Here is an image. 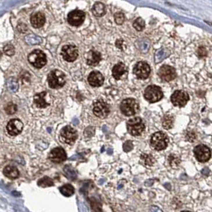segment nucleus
I'll list each match as a JSON object with an SVG mask.
<instances>
[{"label": "nucleus", "mask_w": 212, "mask_h": 212, "mask_svg": "<svg viewBox=\"0 0 212 212\" xmlns=\"http://www.w3.org/2000/svg\"><path fill=\"white\" fill-rule=\"evenodd\" d=\"M168 138L164 132H157L152 136L151 138V145L156 151H162L168 147Z\"/></svg>", "instance_id": "obj_1"}, {"label": "nucleus", "mask_w": 212, "mask_h": 212, "mask_svg": "<svg viewBox=\"0 0 212 212\" xmlns=\"http://www.w3.org/2000/svg\"><path fill=\"white\" fill-rule=\"evenodd\" d=\"M48 83L52 89H60L66 84V77L60 70H53L48 75Z\"/></svg>", "instance_id": "obj_2"}, {"label": "nucleus", "mask_w": 212, "mask_h": 212, "mask_svg": "<svg viewBox=\"0 0 212 212\" xmlns=\"http://www.w3.org/2000/svg\"><path fill=\"white\" fill-rule=\"evenodd\" d=\"M144 98L150 103H155L163 98V92L161 88L157 85H149L144 91Z\"/></svg>", "instance_id": "obj_3"}, {"label": "nucleus", "mask_w": 212, "mask_h": 212, "mask_svg": "<svg viewBox=\"0 0 212 212\" xmlns=\"http://www.w3.org/2000/svg\"><path fill=\"white\" fill-rule=\"evenodd\" d=\"M128 132L132 136H140L145 129V125L141 117H135L127 123Z\"/></svg>", "instance_id": "obj_4"}, {"label": "nucleus", "mask_w": 212, "mask_h": 212, "mask_svg": "<svg viewBox=\"0 0 212 212\" xmlns=\"http://www.w3.org/2000/svg\"><path fill=\"white\" fill-rule=\"evenodd\" d=\"M121 110L124 115L133 116L139 110V104L133 98H127L121 104Z\"/></svg>", "instance_id": "obj_5"}, {"label": "nucleus", "mask_w": 212, "mask_h": 212, "mask_svg": "<svg viewBox=\"0 0 212 212\" xmlns=\"http://www.w3.org/2000/svg\"><path fill=\"white\" fill-rule=\"evenodd\" d=\"M28 60L29 62L30 63L32 66L37 69L42 68L46 64L47 62L46 54L42 50H35L30 53Z\"/></svg>", "instance_id": "obj_6"}, {"label": "nucleus", "mask_w": 212, "mask_h": 212, "mask_svg": "<svg viewBox=\"0 0 212 212\" xmlns=\"http://www.w3.org/2000/svg\"><path fill=\"white\" fill-rule=\"evenodd\" d=\"M194 154L197 160L201 163L208 161L211 156V152L209 148L203 144H200L195 147L194 149Z\"/></svg>", "instance_id": "obj_7"}, {"label": "nucleus", "mask_w": 212, "mask_h": 212, "mask_svg": "<svg viewBox=\"0 0 212 212\" xmlns=\"http://www.w3.org/2000/svg\"><path fill=\"white\" fill-rule=\"evenodd\" d=\"M78 138V133L71 126H66L61 132V140L67 144H73Z\"/></svg>", "instance_id": "obj_8"}, {"label": "nucleus", "mask_w": 212, "mask_h": 212, "mask_svg": "<svg viewBox=\"0 0 212 212\" xmlns=\"http://www.w3.org/2000/svg\"><path fill=\"white\" fill-rule=\"evenodd\" d=\"M133 73L139 79H146L148 78L151 73L150 66L145 62H140L135 66L133 69Z\"/></svg>", "instance_id": "obj_9"}, {"label": "nucleus", "mask_w": 212, "mask_h": 212, "mask_svg": "<svg viewBox=\"0 0 212 212\" xmlns=\"http://www.w3.org/2000/svg\"><path fill=\"white\" fill-rule=\"evenodd\" d=\"M94 113L99 118H105L109 114L110 109L106 102L102 100H97L94 105Z\"/></svg>", "instance_id": "obj_10"}, {"label": "nucleus", "mask_w": 212, "mask_h": 212, "mask_svg": "<svg viewBox=\"0 0 212 212\" xmlns=\"http://www.w3.org/2000/svg\"><path fill=\"white\" fill-rule=\"evenodd\" d=\"M171 100L175 106L184 107L187 105V101L189 100V96L184 91L176 90L172 95Z\"/></svg>", "instance_id": "obj_11"}, {"label": "nucleus", "mask_w": 212, "mask_h": 212, "mask_svg": "<svg viewBox=\"0 0 212 212\" xmlns=\"http://www.w3.org/2000/svg\"><path fill=\"white\" fill-rule=\"evenodd\" d=\"M62 55L66 62H72L78 58V50L73 45H66L63 46L62 50Z\"/></svg>", "instance_id": "obj_12"}, {"label": "nucleus", "mask_w": 212, "mask_h": 212, "mask_svg": "<svg viewBox=\"0 0 212 212\" xmlns=\"http://www.w3.org/2000/svg\"><path fill=\"white\" fill-rule=\"evenodd\" d=\"M158 74L163 81L168 82V81H171L175 79L176 77V72L173 67L165 65V66H163L159 69Z\"/></svg>", "instance_id": "obj_13"}, {"label": "nucleus", "mask_w": 212, "mask_h": 212, "mask_svg": "<svg viewBox=\"0 0 212 212\" xmlns=\"http://www.w3.org/2000/svg\"><path fill=\"white\" fill-rule=\"evenodd\" d=\"M85 19V15L81 10H73L69 13L68 15V22L71 26H78L81 25Z\"/></svg>", "instance_id": "obj_14"}, {"label": "nucleus", "mask_w": 212, "mask_h": 212, "mask_svg": "<svg viewBox=\"0 0 212 212\" xmlns=\"http://www.w3.org/2000/svg\"><path fill=\"white\" fill-rule=\"evenodd\" d=\"M23 128V124L21 121H19L18 119H13L10 120L7 126H6V130L7 132L9 133L10 136H17L19 133H21Z\"/></svg>", "instance_id": "obj_15"}, {"label": "nucleus", "mask_w": 212, "mask_h": 212, "mask_svg": "<svg viewBox=\"0 0 212 212\" xmlns=\"http://www.w3.org/2000/svg\"><path fill=\"white\" fill-rule=\"evenodd\" d=\"M49 158L52 162L60 164L66 160L67 156L66 152L62 148H55L50 152Z\"/></svg>", "instance_id": "obj_16"}, {"label": "nucleus", "mask_w": 212, "mask_h": 212, "mask_svg": "<svg viewBox=\"0 0 212 212\" xmlns=\"http://www.w3.org/2000/svg\"><path fill=\"white\" fill-rule=\"evenodd\" d=\"M50 97L46 92H42L40 94L35 95L34 98V101L37 108H46L50 105Z\"/></svg>", "instance_id": "obj_17"}, {"label": "nucleus", "mask_w": 212, "mask_h": 212, "mask_svg": "<svg viewBox=\"0 0 212 212\" xmlns=\"http://www.w3.org/2000/svg\"><path fill=\"white\" fill-rule=\"evenodd\" d=\"M104 77L100 73L97 71H93L90 73L88 78V81L93 87H99L104 83Z\"/></svg>", "instance_id": "obj_18"}, {"label": "nucleus", "mask_w": 212, "mask_h": 212, "mask_svg": "<svg viewBox=\"0 0 212 212\" xmlns=\"http://www.w3.org/2000/svg\"><path fill=\"white\" fill-rule=\"evenodd\" d=\"M101 60V55L99 52L91 50L89 52L87 56V64L89 66H95L100 62Z\"/></svg>", "instance_id": "obj_19"}, {"label": "nucleus", "mask_w": 212, "mask_h": 212, "mask_svg": "<svg viewBox=\"0 0 212 212\" xmlns=\"http://www.w3.org/2000/svg\"><path fill=\"white\" fill-rule=\"evenodd\" d=\"M45 21H46L45 16L42 13H35L31 16V19H30L32 26L35 28H40V27H42L44 25Z\"/></svg>", "instance_id": "obj_20"}, {"label": "nucleus", "mask_w": 212, "mask_h": 212, "mask_svg": "<svg viewBox=\"0 0 212 212\" xmlns=\"http://www.w3.org/2000/svg\"><path fill=\"white\" fill-rule=\"evenodd\" d=\"M126 70L127 69L125 64H123L122 62L117 63L112 69V76L116 80H120L123 77V75L126 73Z\"/></svg>", "instance_id": "obj_21"}, {"label": "nucleus", "mask_w": 212, "mask_h": 212, "mask_svg": "<svg viewBox=\"0 0 212 212\" xmlns=\"http://www.w3.org/2000/svg\"><path fill=\"white\" fill-rule=\"evenodd\" d=\"M3 173L4 175H6V177H8L9 179H16V178L19 177V172L18 171V169L16 168L14 166H6V168L3 170Z\"/></svg>", "instance_id": "obj_22"}, {"label": "nucleus", "mask_w": 212, "mask_h": 212, "mask_svg": "<svg viewBox=\"0 0 212 212\" xmlns=\"http://www.w3.org/2000/svg\"><path fill=\"white\" fill-rule=\"evenodd\" d=\"M93 13L97 17H101L105 14V6L101 3H95L93 7Z\"/></svg>", "instance_id": "obj_23"}, {"label": "nucleus", "mask_w": 212, "mask_h": 212, "mask_svg": "<svg viewBox=\"0 0 212 212\" xmlns=\"http://www.w3.org/2000/svg\"><path fill=\"white\" fill-rule=\"evenodd\" d=\"M174 124V118L170 114H166L164 116L162 120V125L165 129H170L173 127Z\"/></svg>", "instance_id": "obj_24"}, {"label": "nucleus", "mask_w": 212, "mask_h": 212, "mask_svg": "<svg viewBox=\"0 0 212 212\" xmlns=\"http://www.w3.org/2000/svg\"><path fill=\"white\" fill-rule=\"evenodd\" d=\"M141 163L145 166L153 165L156 161L154 157L151 154H145V153H143L141 155Z\"/></svg>", "instance_id": "obj_25"}, {"label": "nucleus", "mask_w": 212, "mask_h": 212, "mask_svg": "<svg viewBox=\"0 0 212 212\" xmlns=\"http://www.w3.org/2000/svg\"><path fill=\"white\" fill-rule=\"evenodd\" d=\"M60 192L64 196L69 197L73 195L74 193V187L71 184H65L62 187H60Z\"/></svg>", "instance_id": "obj_26"}, {"label": "nucleus", "mask_w": 212, "mask_h": 212, "mask_svg": "<svg viewBox=\"0 0 212 212\" xmlns=\"http://www.w3.org/2000/svg\"><path fill=\"white\" fill-rule=\"evenodd\" d=\"M168 160L169 164H170V166L172 167V168L175 169L179 167V164L181 162L180 158L178 156H176V155H174V154H171L169 156Z\"/></svg>", "instance_id": "obj_27"}, {"label": "nucleus", "mask_w": 212, "mask_h": 212, "mask_svg": "<svg viewBox=\"0 0 212 212\" xmlns=\"http://www.w3.org/2000/svg\"><path fill=\"white\" fill-rule=\"evenodd\" d=\"M37 185L41 187H50V186H53V183L50 178L44 177L42 179H39V181L37 182Z\"/></svg>", "instance_id": "obj_28"}, {"label": "nucleus", "mask_w": 212, "mask_h": 212, "mask_svg": "<svg viewBox=\"0 0 212 212\" xmlns=\"http://www.w3.org/2000/svg\"><path fill=\"white\" fill-rule=\"evenodd\" d=\"M144 26H145V23H144V21L141 18H139L137 19L133 23V26L134 28L138 30V31H141L142 30L143 28H144Z\"/></svg>", "instance_id": "obj_29"}, {"label": "nucleus", "mask_w": 212, "mask_h": 212, "mask_svg": "<svg viewBox=\"0 0 212 212\" xmlns=\"http://www.w3.org/2000/svg\"><path fill=\"white\" fill-rule=\"evenodd\" d=\"M3 51H4V53H6V55L12 56L15 53V47L13 46L12 45H10V44H7L3 48Z\"/></svg>", "instance_id": "obj_30"}, {"label": "nucleus", "mask_w": 212, "mask_h": 212, "mask_svg": "<svg viewBox=\"0 0 212 212\" xmlns=\"http://www.w3.org/2000/svg\"><path fill=\"white\" fill-rule=\"evenodd\" d=\"M17 111V106L15 104L10 103L6 107V112L8 114H14Z\"/></svg>", "instance_id": "obj_31"}, {"label": "nucleus", "mask_w": 212, "mask_h": 212, "mask_svg": "<svg viewBox=\"0 0 212 212\" xmlns=\"http://www.w3.org/2000/svg\"><path fill=\"white\" fill-rule=\"evenodd\" d=\"M114 19H115V22L119 25H121L125 21V15L122 13H116L114 15Z\"/></svg>", "instance_id": "obj_32"}, {"label": "nucleus", "mask_w": 212, "mask_h": 212, "mask_svg": "<svg viewBox=\"0 0 212 212\" xmlns=\"http://www.w3.org/2000/svg\"><path fill=\"white\" fill-rule=\"evenodd\" d=\"M133 148V143L130 141H126L124 144H123V150L125 151V152H130Z\"/></svg>", "instance_id": "obj_33"}, {"label": "nucleus", "mask_w": 212, "mask_h": 212, "mask_svg": "<svg viewBox=\"0 0 212 212\" xmlns=\"http://www.w3.org/2000/svg\"><path fill=\"white\" fill-rule=\"evenodd\" d=\"M195 138H196V134L193 131H189L186 135V139L188 141H190V142H192V141H195Z\"/></svg>", "instance_id": "obj_34"}, {"label": "nucleus", "mask_w": 212, "mask_h": 212, "mask_svg": "<svg viewBox=\"0 0 212 212\" xmlns=\"http://www.w3.org/2000/svg\"><path fill=\"white\" fill-rule=\"evenodd\" d=\"M206 53H207V52H206V50L205 47L200 46L199 48V50H198V56L200 57V58H203L204 57H206Z\"/></svg>", "instance_id": "obj_35"}, {"label": "nucleus", "mask_w": 212, "mask_h": 212, "mask_svg": "<svg viewBox=\"0 0 212 212\" xmlns=\"http://www.w3.org/2000/svg\"><path fill=\"white\" fill-rule=\"evenodd\" d=\"M202 174H203V175H206V176L209 175L210 170L207 168H203V170H202Z\"/></svg>", "instance_id": "obj_36"}]
</instances>
